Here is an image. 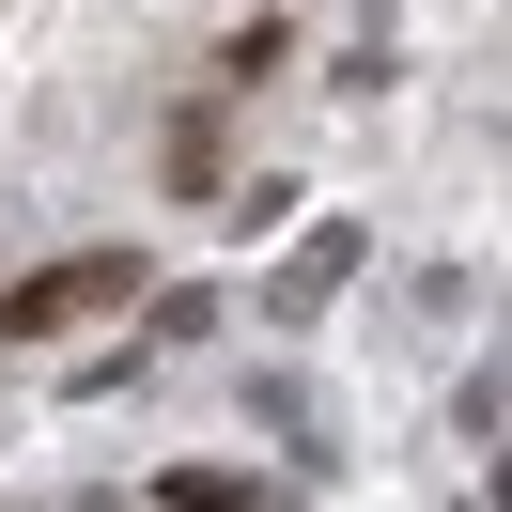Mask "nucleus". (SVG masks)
Listing matches in <instances>:
<instances>
[{"mask_svg":"<svg viewBox=\"0 0 512 512\" xmlns=\"http://www.w3.org/2000/svg\"><path fill=\"white\" fill-rule=\"evenodd\" d=\"M156 171H171V187H218V125H202V109H187V125L156 140Z\"/></svg>","mask_w":512,"mask_h":512,"instance_id":"nucleus-3","label":"nucleus"},{"mask_svg":"<svg viewBox=\"0 0 512 512\" xmlns=\"http://www.w3.org/2000/svg\"><path fill=\"white\" fill-rule=\"evenodd\" d=\"M109 295H140V249H78V264H47V280H16L0 295V342H63V326L109 311Z\"/></svg>","mask_w":512,"mask_h":512,"instance_id":"nucleus-1","label":"nucleus"},{"mask_svg":"<svg viewBox=\"0 0 512 512\" xmlns=\"http://www.w3.org/2000/svg\"><path fill=\"white\" fill-rule=\"evenodd\" d=\"M156 497H171V512H264V481H249V466H171Z\"/></svg>","mask_w":512,"mask_h":512,"instance_id":"nucleus-2","label":"nucleus"}]
</instances>
